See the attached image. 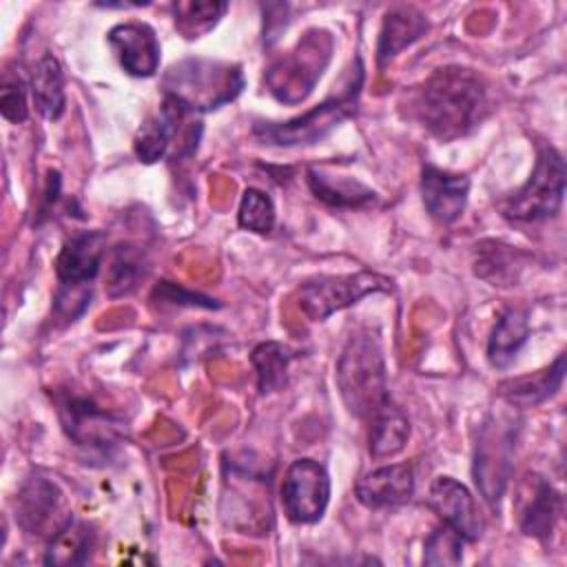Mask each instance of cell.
Listing matches in <instances>:
<instances>
[{"label": "cell", "instance_id": "cell-16", "mask_svg": "<svg viewBox=\"0 0 567 567\" xmlns=\"http://www.w3.org/2000/svg\"><path fill=\"white\" fill-rule=\"evenodd\" d=\"M188 115L184 106L164 95V102L155 115H151L137 131L133 151L140 162L153 164L162 159L171 146V140L177 135L179 122Z\"/></svg>", "mask_w": 567, "mask_h": 567}, {"label": "cell", "instance_id": "cell-27", "mask_svg": "<svg viewBox=\"0 0 567 567\" xmlns=\"http://www.w3.org/2000/svg\"><path fill=\"white\" fill-rule=\"evenodd\" d=\"M144 275H146V261H144L142 250L131 244H120L113 250L111 268H109V277H106L109 295L122 297V295L133 292Z\"/></svg>", "mask_w": 567, "mask_h": 567}, {"label": "cell", "instance_id": "cell-32", "mask_svg": "<svg viewBox=\"0 0 567 567\" xmlns=\"http://www.w3.org/2000/svg\"><path fill=\"white\" fill-rule=\"evenodd\" d=\"M155 297H159V301L164 303H179V306H204V308H217V303H213L210 297L197 295V292H188L182 286H175L171 281H162L155 288Z\"/></svg>", "mask_w": 567, "mask_h": 567}, {"label": "cell", "instance_id": "cell-2", "mask_svg": "<svg viewBox=\"0 0 567 567\" xmlns=\"http://www.w3.org/2000/svg\"><path fill=\"white\" fill-rule=\"evenodd\" d=\"M363 86V66L357 58L350 82L339 93L330 95L315 109L290 117L286 122H257L252 135L266 146H308L323 140L343 120L354 115Z\"/></svg>", "mask_w": 567, "mask_h": 567}, {"label": "cell", "instance_id": "cell-29", "mask_svg": "<svg viewBox=\"0 0 567 567\" xmlns=\"http://www.w3.org/2000/svg\"><path fill=\"white\" fill-rule=\"evenodd\" d=\"M237 221L241 228L266 235L275 226V204L268 193L259 188H246L239 202Z\"/></svg>", "mask_w": 567, "mask_h": 567}, {"label": "cell", "instance_id": "cell-21", "mask_svg": "<svg viewBox=\"0 0 567 567\" xmlns=\"http://www.w3.org/2000/svg\"><path fill=\"white\" fill-rule=\"evenodd\" d=\"M529 337L527 312L520 308H507L494 323L487 341V359L494 368H507L520 352Z\"/></svg>", "mask_w": 567, "mask_h": 567}, {"label": "cell", "instance_id": "cell-30", "mask_svg": "<svg viewBox=\"0 0 567 567\" xmlns=\"http://www.w3.org/2000/svg\"><path fill=\"white\" fill-rule=\"evenodd\" d=\"M467 540L450 525H441L434 529L423 549V563L425 565H458L463 560V545Z\"/></svg>", "mask_w": 567, "mask_h": 567}, {"label": "cell", "instance_id": "cell-22", "mask_svg": "<svg viewBox=\"0 0 567 567\" xmlns=\"http://www.w3.org/2000/svg\"><path fill=\"white\" fill-rule=\"evenodd\" d=\"M563 501L560 494L551 487V483L536 478L532 494L520 512V529L527 536H534L538 540H547L554 532V525L560 516Z\"/></svg>", "mask_w": 567, "mask_h": 567}, {"label": "cell", "instance_id": "cell-18", "mask_svg": "<svg viewBox=\"0 0 567 567\" xmlns=\"http://www.w3.org/2000/svg\"><path fill=\"white\" fill-rule=\"evenodd\" d=\"M427 29L425 16L414 9V7H394L388 11L381 35H379V47H377V60L383 66L390 62L399 51L410 47L414 40H419Z\"/></svg>", "mask_w": 567, "mask_h": 567}, {"label": "cell", "instance_id": "cell-25", "mask_svg": "<svg viewBox=\"0 0 567 567\" xmlns=\"http://www.w3.org/2000/svg\"><path fill=\"white\" fill-rule=\"evenodd\" d=\"M93 532L86 523L71 520L51 538L44 563L49 565H82L89 560Z\"/></svg>", "mask_w": 567, "mask_h": 567}, {"label": "cell", "instance_id": "cell-11", "mask_svg": "<svg viewBox=\"0 0 567 567\" xmlns=\"http://www.w3.org/2000/svg\"><path fill=\"white\" fill-rule=\"evenodd\" d=\"M120 66L133 78H151L159 66V42L144 22H122L109 31Z\"/></svg>", "mask_w": 567, "mask_h": 567}, {"label": "cell", "instance_id": "cell-7", "mask_svg": "<svg viewBox=\"0 0 567 567\" xmlns=\"http://www.w3.org/2000/svg\"><path fill=\"white\" fill-rule=\"evenodd\" d=\"M392 279L372 270H359L348 275H321L301 284L297 292L299 310L310 321H323L337 310H343L368 295L390 292Z\"/></svg>", "mask_w": 567, "mask_h": 567}, {"label": "cell", "instance_id": "cell-15", "mask_svg": "<svg viewBox=\"0 0 567 567\" xmlns=\"http://www.w3.org/2000/svg\"><path fill=\"white\" fill-rule=\"evenodd\" d=\"M60 503L62 498L58 487L42 476H33L22 485L18 494L16 518L29 534H47L53 538L60 532V527L53 525V518L60 512Z\"/></svg>", "mask_w": 567, "mask_h": 567}, {"label": "cell", "instance_id": "cell-12", "mask_svg": "<svg viewBox=\"0 0 567 567\" xmlns=\"http://www.w3.org/2000/svg\"><path fill=\"white\" fill-rule=\"evenodd\" d=\"M470 179L461 173H450L425 164L421 171V195L425 210L439 224L456 221L467 204Z\"/></svg>", "mask_w": 567, "mask_h": 567}, {"label": "cell", "instance_id": "cell-24", "mask_svg": "<svg viewBox=\"0 0 567 567\" xmlns=\"http://www.w3.org/2000/svg\"><path fill=\"white\" fill-rule=\"evenodd\" d=\"M478 248V246H476ZM525 255L501 241H483L476 259V275L492 286H514L525 268Z\"/></svg>", "mask_w": 567, "mask_h": 567}, {"label": "cell", "instance_id": "cell-1", "mask_svg": "<svg viewBox=\"0 0 567 567\" xmlns=\"http://www.w3.org/2000/svg\"><path fill=\"white\" fill-rule=\"evenodd\" d=\"M410 111L434 137L443 142L463 137L489 113L485 80L467 66L436 69L412 91Z\"/></svg>", "mask_w": 567, "mask_h": 567}, {"label": "cell", "instance_id": "cell-26", "mask_svg": "<svg viewBox=\"0 0 567 567\" xmlns=\"http://www.w3.org/2000/svg\"><path fill=\"white\" fill-rule=\"evenodd\" d=\"M290 359H292V352L277 341H264L252 350L250 361L255 365L257 388L261 394L277 392L286 385V372H288Z\"/></svg>", "mask_w": 567, "mask_h": 567}, {"label": "cell", "instance_id": "cell-5", "mask_svg": "<svg viewBox=\"0 0 567 567\" xmlns=\"http://www.w3.org/2000/svg\"><path fill=\"white\" fill-rule=\"evenodd\" d=\"M332 51V38L326 31L312 29L299 40V44L277 60L268 73V91L286 104H297L306 100L317 80L321 78Z\"/></svg>", "mask_w": 567, "mask_h": 567}, {"label": "cell", "instance_id": "cell-28", "mask_svg": "<svg viewBox=\"0 0 567 567\" xmlns=\"http://www.w3.org/2000/svg\"><path fill=\"white\" fill-rule=\"evenodd\" d=\"M226 2H175V27L186 38H199L206 31H210L217 20L226 13Z\"/></svg>", "mask_w": 567, "mask_h": 567}, {"label": "cell", "instance_id": "cell-23", "mask_svg": "<svg viewBox=\"0 0 567 567\" xmlns=\"http://www.w3.org/2000/svg\"><path fill=\"white\" fill-rule=\"evenodd\" d=\"M410 436L405 414L390 401L370 416V454L372 458H388L399 454Z\"/></svg>", "mask_w": 567, "mask_h": 567}, {"label": "cell", "instance_id": "cell-19", "mask_svg": "<svg viewBox=\"0 0 567 567\" xmlns=\"http://www.w3.org/2000/svg\"><path fill=\"white\" fill-rule=\"evenodd\" d=\"M308 186L317 199L337 208H361L377 199V193L359 179L332 175L323 168L308 171Z\"/></svg>", "mask_w": 567, "mask_h": 567}, {"label": "cell", "instance_id": "cell-9", "mask_svg": "<svg viewBox=\"0 0 567 567\" xmlns=\"http://www.w3.org/2000/svg\"><path fill=\"white\" fill-rule=\"evenodd\" d=\"M514 432L507 425L485 423L476 441L474 481L489 505H498L512 467Z\"/></svg>", "mask_w": 567, "mask_h": 567}, {"label": "cell", "instance_id": "cell-8", "mask_svg": "<svg viewBox=\"0 0 567 567\" xmlns=\"http://www.w3.org/2000/svg\"><path fill=\"white\" fill-rule=\"evenodd\" d=\"M330 501V476L312 458H297L288 465L281 483V505L292 523L321 520Z\"/></svg>", "mask_w": 567, "mask_h": 567}, {"label": "cell", "instance_id": "cell-3", "mask_svg": "<svg viewBox=\"0 0 567 567\" xmlns=\"http://www.w3.org/2000/svg\"><path fill=\"white\" fill-rule=\"evenodd\" d=\"M244 89L241 66L219 60L188 58L173 64L164 75V95L188 113L213 111L233 102Z\"/></svg>", "mask_w": 567, "mask_h": 567}, {"label": "cell", "instance_id": "cell-31", "mask_svg": "<svg viewBox=\"0 0 567 567\" xmlns=\"http://www.w3.org/2000/svg\"><path fill=\"white\" fill-rule=\"evenodd\" d=\"M0 111H2V117L13 124H20L27 120L29 115L27 86L20 75L4 73L2 89H0Z\"/></svg>", "mask_w": 567, "mask_h": 567}, {"label": "cell", "instance_id": "cell-6", "mask_svg": "<svg viewBox=\"0 0 567 567\" xmlns=\"http://www.w3.org/2000/svg\"><path fill=\"white\" fill-rule=\"evenodd\" d=\"M565 195V159L543 144L529 179L503 204V215L514 221H543L558 213Z\"/></svg>", "mask_w": 567, "mask_h": 567}, {"label": "cell", "instance_id": "cell-10", "mask_svg": "<svg viewBox=\"0 0 567 567\" xmlns=\"http://www.w3.org/2000/svg\"><path fill=\"white\" fill-rule=\"evenodd\" d=\"M427 505L439 514V518L454 527L465 540H476L483 532V523L470 489L452 476H439L430 485Z\"/></svg>", "mask_w": 567, "mask_h": 567}, {"label": "cell", "instance_id": "cell-20", "mask_svg": "<svg viewBox=\"0 0 567 567\" xmlns=\"http://www.w3.org/2000/svg\"><path fill=\"white\" fill-rule=\"evenodd\" d=\"M31 95L38 113L47 120H58L64 113V71L53 53H44L31 73Z\"/></svg>", "mask_w": 567, "mask_h": 567}, {"label": "cell", "instance_id": "cell-13", "mask_svg": "<svg viewBox=\"0 0 567 567\" xmlns=\"http://www.w3.org/2000/svg\"><path fill=\"white\" fill-rule=\"evenodd\" d=\"M106 235L102 230H82L69 237L55 259L60 286H89L102 264Z\"/></svg>", "mask_w": 567, "mask_h": 567}, {"label": "cell", "instance_id": "cell-17", "mask_svg": "<svg viewBox=\"0 0 567 567\" xmlns=\"http://www.w3.org/2000/svg\"><path fill=\"white\" fill-rule=\"evenodd\" d=\"M565 377V354H558L556 361L538 372L523 374L498 383V396L509 405L534 408L554 396Z\"/></svg>", "mask_w": 567, "mask_h": 567}, {"label": "cell", "instance_id": "cell-4", "mask_svg": "<svg viewBox=\"0 0 567 567\" xmlns=\"http://www.w3.org/2000/svg\"><path fill=\"white\" fill-rule=\"evenodd\" d=\"M337 383L348 410L357 416L370 419L390 401L383 354L370 334H357L348 341L337 361Z\"/></svg>", "mask_w": 567, "mask_h": 567}, {"label": "cell", "instance_id": "cell-14", "mask_svg": "<svg viewBox=\"0 0 567 567\" xmlns=\"http://www.w3.org/2000/svg\"><path fill=\"white\" fill-rule=\"evenodd\" d=\"M354 494L370 509L408 503L414 494V472L410 463H390L363 474L354 483Z\"/></svg>", "mask_w": 567, "mask_h": 567}]
</instances>
